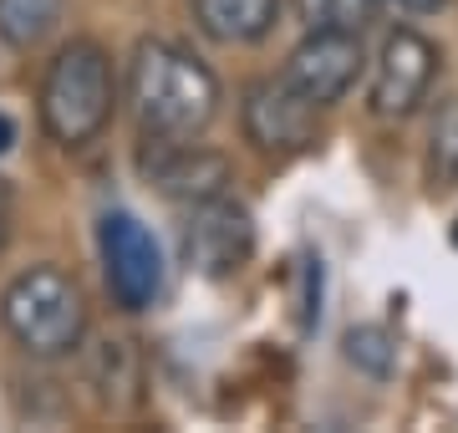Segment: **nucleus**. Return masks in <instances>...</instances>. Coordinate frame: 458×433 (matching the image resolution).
Returning <instances> with one entry per match:
<instances>
[{"mask_svg": "<svg viewBox=\"0 0 458 433\" xmlns=\"http://www.w3.org/2000/svg\"><path fill=\"white\" fill-rule=\"evenodd\" d=\"M183 260L204 276V281H229L250 266L255 255V219L240 200L229 194H209V200H194L189 215H183Z\"/></svg>", "mask_w": 458, "mask_h": 433, "instance_id": "obj_5", "label": "nucleus"}, {"mask_svg": "<svg viewBox=\"0 0 458 433\" xmlns=\"http://www.w3.org/2000/svg\"><path fill=\"white\" fill-rule=\"evenodd\" d=\"M138 168H143V179L158 194H168V200H179V204L225 194V183H229V158L204 149V143H194V138H148L143 133Z\"/></svg>", "mask_w": 458, "mask_h": 433, "instance_id": "obj_9", "label": "nucleus"}, {"mask_svg": "<svg viewBox=\"0 0 458 433\" xmlns=\"http://www.w3.org/2000/svg\"><path fill=\"white\" fill-rule=\"evenodd\" d=\"M92 383H98L107 408L138 403V357H132V342H102L98 357H92Z\"/></svg>", "mask_w": 458, "mask_h": 433, "instance_id": "obj_12", "label": "nucleus"}, {"mask_svg": "<svg viewBox=\"0 0 458 433\" xmlns=\"http://www.w3.org/2000/svg\"><path fill=\"white\" fill-rule=\"evenodd\" d=\"M428 183L448 194L458 189V98L443 102L438 117H433V128H428Z\"/></svg>", "mask_w": 458, "mask_h": 433, "instance_id": "obj_13", "label": "nucleus"}, {"mask_svg": "<svg viewBox=\"0 0 458 433\" xmlns=\"http://www.w3.org/2000/svg\"><path fill=\"white\" fill-rule=\"evenodd\" d=\"M98 250H102V276L107 291L123 311H148L164 296V250L138 215L107 209L98 219Z\"/></svg>", "mask_w": 458, "mask_h": 433, "instance_id": "obj_4", "label": "nucleus"}, {"mask_svg": "<svg viewBox=\"0 0 458 433\" xmlns=\"http://www.w3.org/2000/svg\"><path fill=\"white\" fill-rule=\"evenodd\" d=\"M219 77L189 47L143 36L128 62V107L148 138H199L219 117Z\"/></svg>", "mask_w": 458, "mask_h": 433, "instance_id": "obj_1", "label": "nucleus"}, {"mask_svg": "<svg viewBox=\"0 0 458 433\" xmlns=\"http://www.w3.org/2000/svg\"><path fill=\"white\" fill-rule=\"evenodd\" d=\"M0 321L41 362H56L66 352L82 347L87 332V301L82 285L56 266H31L0 291Z\"/></svg>", "mask_w": 458, "mask_h": 433, "instance_id": "obj_3", "label": "nucleus"}, {"mask_svg": "<svg viewBox=\"0 0 458 433\" xmlns=\"http://www.w3.org/2000/svg\"><path fill=\"white\" fill-rule=\"evenodd\" d=\"M342 352L346 362L357 367V372H367V378H393L397 367V336L387 332V327H372V321H361V327H352V332L342 336Z\"/></svg>", "mask_w": 458, "mask_h": 433, "instance_id": "obj_14", "label": "nucleus"}, {"mask_svg": "<svg viewBox=\"0 0 458 433\" xmlns=\"http://www.w3.org/2000/svg\"><path fill=\"white\" fill-rule=\"evenodd\" d=\"M66 0H0V41L16 51L41 47L56 26H62Z\"/></svg>", "mask_w": 458, "mask_h": 433, "instance_id": "obj_11", "label": "nucleus"}, {"mask_svg": "<svg viewBox=\"0 0 458 433\" xmlns=\"http://www.w3.org/2000/svg\"><path fill=\"white\" fill-rule=\"evenodd\" d=\"M280 0H194V26L219 47H255L276 31Z\"/></svg>", "mask_w": 458, "mask_h": 433, "instance_id": "obj_10", "label": "nucleus"}, {"mask_svg": "<svg viewBox=\"0 0 458 433\" xmlns=\"http://www.w3.org/2000/svg\"><path fill=\"white\" fill-rule=\"evenodd\" d=\"M16 149V123H11V113H0V153Z\"/></svg>", "mask_w": 458, "mask_h": 433, "instance_id": "obj_18", "label": "nucleus"}, {"mask_svg": "<svg viewBox=\"0 0 458 433\" xmlns=\"http://www.w3.org/2000/svg\"><path fill=\"white\" fill-rule=\"evenodd\" d=\"M240 123H245V138L260 153H301L316 143V123H321V107L306 102L285 77H260V82L245 87V102H240Z\"/></svg>", "mask_w": 458, "mask_h": 433, "instance_id": "obj_8", "label": "nucleus"}, {"mask_svg": "<svg viewBox=\"0 0 458 433\" xmlns=\"http://www.w3.org/2000/svg\"><path fill=\"white\" fill-rule=\"evenodd\" d=\"M5 240H11V183L0 179V250H5Z\"/></svg>", "mask_w": 458, "mask_h": 433, "instance_id": "obj_17", "label": "nucleus"}, {"mask_svg": "<svg viewBox=\"0 0 458 433\" xmlns=\"http://www.w3.org/2000/svg\"><path fill=\"white\" fill-rule=\"evenodd\" d=\"M433 77H438V47L423 31H412V26L387 31V41H382V51L372 62V87H367L372 117H382V123L412 117L428 102V92H433Z\"/></svg>", "mask_w": 458, "mask_h": 433, "instance_id": "obj_6", "label": "nucleus"}, {"mask_svg": "<svg viewBox=\"0 0 458 433\" xmlns=\"http://www.w3.org/2000/svg\"><path fill=\"white\" fill-rule=\"evenodd\" d=\"M387 5L408 11V16H433V11H443V5H448V0H387Z\"/></svg>", "mask_w": 458, "mask_h": 433, "instance_id": "obj_16", "label": "nucleus"}, {"mask_svg": "<svg viewBox=\"0 0 458 433\" xmlns=\"http://www.w3.org/2000/svg\"><path fill=\"white\" fill-rule=\"evenodd\" d=\"M36 107H41V128H47L51 143H62V149H87V143L113 123V107H117L113 56H107L98 41H87V36L66 41V47L47 62Z\"/></svg>", "mask_w": 458, "mask_h": 433, "instance_id": "obj_2", "label": "nucleus"}, {"mask_svg": "<svg viewBox=\"0 0 458 433\" xmlns=\"http://www.w3.org/2000/svg\"><path fill=\"white\" fill-rule=\"evenodd\" d=\"M372 11L377 0H295V16L306 31H361Z\"/></svg>", "mask_w": 458, "mask_h": 433, "instance_id": "obj_15", "label": "nucleus"}, {"mask_svg": "<svg viewBox=\"0 0 458 433\" xmlns=\"http://www.w3.org/2000/svg\"><path fill=\"white\" fill-rule=\"evenodd\" d=\"M367 72V51H361V31H306L285 56V82L306 102H316L321 113L361 82Z\"/></svg>", "mask_w": 458, "mask_h": 433, "instance_id": "obj_7", "label": "nucleus"}]
</instances>
